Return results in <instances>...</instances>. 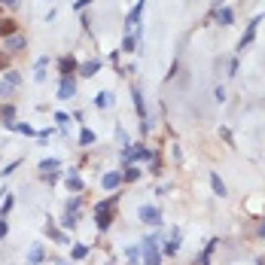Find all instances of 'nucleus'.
I'll return each mask as SVG.
<instances>
[{"label":"nucleus","mask_w":265,"mask_h":265,"mask_svg":"<svg viewBox=\"0 0 265 265\" xmlns=\"http://www.w3.org/2000/svg\"><path fill=\"white\" fill-rule=\"evenodd\" d=\"M214 98H217V101H220V104H223V101H226V88H223V85H217V88H214Z\"/></svg>","instance_id":"c9c22d12"},{"label":"nucleus","mask_w":265,"mask_h":265,"mask_svg":"<svg viewBox=\"0 0 265 265\" xmlns=\"http://www.w3.org/2000/svg\"><path fill=\"white\" fill-rule=\"evenodd\" d=\"M128 265H140V262H137V259H131V262H128Z\"/></svg>","instance_id":"79ce46f5"},{"label":"nucleus","mask_w":265,"mask_h":265,"mask_svg":"<svg viewBox=\"0 0 265 265\" xmlns=\"http://www.w3.org/2000/svg\"><path fill=\"white\" fill-rule=\"evenodd\" d=\"M28 262L31 265H40L43 262V244H34L31 250H28Z\"/></svg>","instance_id":"4be33fe9"},{"label":"nucleus","mask_w":265,"mask_h":265,"mask_svg":"<svg viewBox=\"0 0 265 265\" xmlns=\"http://www.w3.org/2000/svg\"><path fill=\"white\" fill-rule=\"evenodd\" d=\"M58 165H61V158H55V155H52V158H43V162H40V174H52V171H58Z\"/></svg>","instance_id":"412c9836"},{"label":"nucleus","mask_w":265,"mask_h":265,"mask_svg":"<svg viewBox=\"0 0 265 265\" xmlns=\"http://www.w3.org/2000/svg\"><path fill=\"white\" fill-rule=\"evenodd\" d=\"M131 98H134V107H137V116H140V119L147 122V107H144V92H140L137 85L131 88ZM147 125H150V122H147ZM150 128H152V125H150Z\"/></svg>","instance_id":"9b49d317"},{"label":"nucleus","mask_w":265,"mask_h":265,"mask_svg":"<svg viewBox=\"0 0 265 265\" xmlns=\"http://www.w3.org/2000/svg\"><path fill=\"white\" fill-rule=\"evenodd\" d=\"M0 3H3V6H12V9H15V6H19V0H0Z\"/></svg>","instance_id":"58836bf2"},{"label":"nucleus","mask_w":265,"mask_h":265,"mask_svg":"<svg viewBox=\"0 0 265 265\" xmlns=\"http://www.w3.org/2000/svg\"><path fill=\"white\" fill-rule=\"evenodd\" d=\"M76 98V79L74 76H61L58 82V101H74Z\"/></svg>","instance_id":"423d86ee"},{"label":"nucleus","mask_w":265,"mask_h":265,"mask_svg":"<svg viewBox=\"0 0 265 265\" xmlns=\"http://www.w3.org/2000/svg\"><path fill=\"white\" fill-rule=\"evenodd\" d=\"M19 165H22V158H15V162H12V165H6L3 171H0V177H9V174H12L15 168H19Z\"/></svg>","instance_id":"473e14b6"},{"label":"nucleus","mask_w":265,"mask_h":265,"mask_svg":"<svg viewBox=\"0 0 265 265\" xmlns=\"http://www.w3.org/2000/svg\"><path fill=\"white\" fill-rule=\"evenodd\" d=\"M12 204H15V198H12V195H6V201H3V207H0V220H3V217L9 214V210H12Z\"/></svg>","instance_id":"7c9ffc66"},{"label":"nucleus","mask_w":265,"mask_h":265,"mask_svg":"<svg viewBox=\"0 0 265 265\" xmlns=\"http://www.w3.org/2000/svg\"><path fill=\"white\" fill-rule=\"evenodd\" d=\"M12 131H19V134H25V137H34V134H37V131H34V125H28V122H15Z\"/></svg>","instance_id":"a878e982"},{"label":"nucleus","mask_w":265,"mask_h":265,"mask_svg":"<svg viewBox=\"0 0 265 265\" xmlns=\"http://www.w3.org/2000/svg\"><path fill=\"white\" fill-rule=\"evenodd\" d=\"M95 144V131L92 128H82L79 131V147H92Z\"/></svg>","instance_id":"393cba45"},{"label":"nucleus","mask_w":265,"mask_h":265,"mask_svg":"<svg viewBox=\"0 0 265 265\" xmlns=\"http://www.w3.org/2000/svg\"><path fill=\"white\" fill-rule=\"evenodd\" d=\"M116 137H119V144H122V147H128V144H131V140H128V134H125V131H122V128L116 131Z\"/></svg>","instance_id":"e433bc0d"},{"label":"nucleus","mask_w":265,"mask_h":265,"mask_svg":"<svg viewBox=\"0 0 265 265\" xmlns=\"http://www.w3.org/2000/svg\"><path fill=\"white\" fill-rule=\"evenodd\" d=\"M46 67H49V55H40L37 64H34V79H37V82L46 79Z\"/></svg>","instance_id":"dca6fc26"},{"label":"nucleus","mask_w":265,"mask_h":265,"mask_svg":"<svg viewBox=\"0 0 265 265\" xmlns=\"http://www.w3.org/2000/svg\"><path fill=\"white\" fill-rule=\"evenodd\" d=\"M55 265H70V262H55Z\"/></svg>","instance_id":"37998d69"},{"label":"nucleus","mask_w":265,"mask_h":265,"mask_svg":"<svg viewBox=\"0 0 265 265\" xmlns=\"http://www.w3.org/2000/svg\"><path fill=\"white\" fill-rule=\"evenodd\" d=\"M217 241L220 238H207V247H204L201 256H198V265H210V256H214V250H217Z\"/></svg>","instance_id":"4468645a"},{"label":"nucleus","mask_w":265,"mask_h":265,"mask_svg":"<svg viewBox=\"0 0 265 265\" xmlns=\"http://www.w3.org/2000/svg\"><path fill=\"white\" fill-rule=\"evenodd\" d=\"M3 82H6L9 88H15V85L22 82V74H19V70H12V67H9V70H3Z\"/></svg>","instance_id":"5701e85b"},{"label":"nucleus","mask_w":265,"mask_h":265,"mask_svg":"<svg viewBox=\"0 0 265 265\" xmlns=\"http://www.w3.org/2000/svg\"><path fill=\"white\" fill-rule=\"evenodd\" d=\"M210 186H214V192H217L220 198L228 195V192H226V183H223V177H220V174H210Z\"/></svg>","instance_id":"aec40b11"},{"label":"nucleus","mask_w":265,"mask_h":265,"mask_svg":"<svg viewBox=\"0 0 265 265\" xmlns=\"http://www.w3.org/2000/svg\"><path fill=\"white\" fill-rule=\"evenodd\" d=\"M70 256H74V259H85L88 256V247L85 244H74V247H70Z\"/></svg>","instance_id":"bb28decb"},{"label":"nucleus","mask_w":265,"mask_h":265,"mask_svg":"<svg viewBox=\"0 0 265 265\" xmlns=\"http://www.w3.org/2000/svg\"><path fill=\"white\" fill-rule=\"evenodd\" d=\"M61 226H64V228H76V214H64Z\"/></svg>","instance_id":"2f4dec72"},{"label":"nucleus","mask_w":265,"mask_h":265,"mask_svg":"<svg viewBox=\"0 0 265 265\" xmlns=\"http://www.w3.org/2000/svg\"><path fill=\"white\" fill-rule=\"evenodd\" d=\"M79 204H82V195H74V198L67 201V214H76V210H79Z\"/></svg>","instance_id":"c756f323"},{"label":"nucleus","mask_w":265,"mask_h":265,"mask_svg":"<svg viewBox=\"0 0 265 265\" xmlns=\"http://www.w3.org/2000/svg\"><path fill=\"white\" fill-rule=\"evenodd\" d=\"M12 34H19V22L15 19H0V37H12Z\"/></svg>","instance_id":"ddd939ff"},{"label":"nucleus","mask_w":265,"mask_h":265,"mask_svg":"<svg viewBox=\"0 0 265 265\" xmlns=\"http://www.w3.org/2000/svg\"><path fill=\"white\" fill-rule=\"evenodd\" d=\"M46 235H49L52 241H55V244H70V241H67V235L61 232V228H55V226H52V220L46 223Z\"/></svg>","instance_id":"a211bd4d"},{"label":"nucleus","mask_w":265,"mask_h":265,"mask_svg":"<svg viewBox=\"0 0 265 265\" xmlns=\"http://www.w3.org/2000/svg\"><path fill=\"white\" fill-rule=\"evenodd\" d=\"M158 241H162V235L152 232L147 235L144 241H140V265H162V250H158Z\"/></svg>","instance_id":"f257e3e1"},{"label":"nucleus","mask_w":265,"mask_h":265,"mask_svg":"<svg viewBox=\"0 0 265 265\" xmlns=\"http://www.w3.org/2000/svg\"><path fill=\"white\" fill-rule=\"evenodd\" d=\"M137 177H140V168H134V165H128V171H125V174H122V180H125V183H134V180H137Z\"/></svg>","instance_id":"cd10ccee"},{"label":"nucleus","mask_w":265,"mask_h":265,"mask_svg":"<svg viewBox=\"0 0 265 265\" xmlns=\"http://www.w3.org/2000/svg\"><path fill=\"white\" fill-rule=\"evenodd\" d=\"M158 250H162V256H177V250H180V228H171L168 241L158 247Z\"/></svg>","instance_id":"0eeeda50"},{"label":"nucleus","mask_w":265,"mask_h":265,"mask_svg":"<svg viewBox=\"0 0 265 265\" xmlns=\"http://www.w3.org/2000/svg\"><path fill=\"white\" fill-rule=\"evenodd\" d=\"M58 70H61V76H74L76 70H79V61H76L74 55H64V58L58 61Z\"/></svg>","instance_id":"6e6552de"},{"label":"nucleus","mask_w":265,"mask_h":265,"mask_svg":"<svg viewBox=\"0 0 265 265\" xmlns=\"http://www.w3.org/2000/svg\"><path fill=\"white\" fill-rule=\"evenodd\" d=\"M92 104H95V107H98V110H107V107H110V104H113V95H110V92H98Z\"/></svg>","instance_id":"6ab92c4d"},{"label":"nucleus","mask_w":265,"mask_h":265,"mask_svg":"<svg viewBox=\"0 0 265 265\" xmlns=\"http://www.w3.org/2000/svg\"><path fill=\"white\" fill-rule=\"evenodd\" d=\"M137 217H140V223H147V226H162V210H158L155 204H140Z\"/></svg>","instance_id":"39448f33"},{"label":"nucleus","mask_w":265,"mask_h":265,"mask_svg":"<svg viewBox=\"0 0 265 265\" xmlns=\"http://www.w3.org/2000/svg\"><path fill=\"white\" fill-rule=\"evenodd\" d=\"M113 207H116V198L98 201V207H95V226H98V232H107V228L113 226Z\"/></svg>","instance_id":"f03ea898"},{"label":"nucleus","mask_w":265,"mask_h":265,"mask_svg":"<svg viewBox=\"0 0 265 265\" xmlns=\"http://www.w3.org/2000/svg\"><path fill=\"white\" fill-rule=\"evenodd\" d=\"M6 232H9V226H6V220H0V238H6Z\"/></svg>","instance_id":"4c0bfd02"},{"label":"nucleus","mask_w":265,"mask_h":265,"mask_svg":"<svg viewBox=\"0 0 265 265\" xmlns=\"http://www.w3.org/2000/svg\"><path fill=\"white\" fill-rule=\"evenodd\" d=\"M25 265H31V262H25Z\"/></svg>","instance_id":"a18cd8bd"},{"label":"nucleus","mask_w":265,"mask_h":265,"mask_svg":"<svg viewBox=\"0 0 265 265\" xmlns=\"http://www.w3.org/2000/svg\"><path fill=\"white\" fill-rule=\"evenodd\" d=\"M52 119H55V125H58L61 131H67V122H70V116H67V113H61V110H58V113L52 116Z\"/></svg>","instance_id":"c85d7f7f"},{"label":"nucleus","mask_w":265,"mask_h":265,"mask_svg":"<svg viewBox=\"0 0 265 265\" xmlns=\"http://www.w3.org/2000/svg\"><path fill=\"white\" fill-rule=\"evenodd\" d=\"M144 6H147V0H137V3L131 6V12L125 15V34H140V19H144Z\"/></svg>","instance_id":"7ed1b4c3"},{"label":"nucleus","mask_w":265,"mask_h":265,"mask_svg":"<svg viewBox=\"0 0 265 265\" xmlns=\"http://www.w3.org/2000/svg\"><path fill=\"white\" fill-rule=\"evenodd\" d=\"M92 3H95V0H74V9H76V12H82L85 6H92Z\"/></svg>","instance_id":"f704fd0d"},{"label":"nucleus","mask_w":265,"mask_h":265,"mask_svg":"<svg viewBox=\"0 0 265 265\" xmlns=\"http://www.w3.org/2000/svg\"><path fill=\"white\" fill-rule=\"evenodd\" d=\"M28 46V40L22 37V34H12V37H6V52H22Z\"/></svg>","instance_id":"2eb2a0df"},{"label":"nucleus","mask_w":265,"mask_h":265,"mask_svg":"<svg viewBox=\"0 0 265 265\" xmlns=\"http://www.w3.org/2000/svg\"><path fill=\"white\" fill-rule=\"evenodd\" d=\"M9 70V52H0V74Z\"/></svg>","instance_id":"72a5a7b5"},{"label":"nucleus","mask_w":265,"mask_h":265,"mask_svg":"<svg viewBox=\"0 0 265 265\" xmlns=\"http://www.w3.org/2000/svg\"><path fill=\"white\" fill-rule=\"evenodd\" d=\"M64 183H67V189H70V192H82V189H85V183H82V177L76 174V168H70V171H67Z\"/></svg>","instance_id":"1a4fd4ad"},{"label":"nucleus","mask_w":265,"mask_h":265,"mask_svg":"<svg viewBox=\"0 0 265 265\" xmlns=\"http://www.w3.org/2000/svg\"><path fill=\"white\" fill-rule=\"evenodd\" d=\"M137 37L140 34H125V37H122V52H134L137 49Z\"/></svg>","instance_id":"b1692460"},{"label":"nucleus","mask_w":265,"mask_h":265,"mask_svg":"<svg viewBox=\"0 0 265 265\" xmlns=\"http://www.w3.org/2000/svg\"><path fill=\"white\" fill-rule=\"evenodd\" d=\"M259 22H262V15H253L250 22H247V31L241 34V40H238V52H244L247 46H250L256 40V31H259Z\"/></svg>","instance_id":"20e7f679"},{"label":"nucleus","mask_w":265,"mask_h":265,"mask_svg":"<svg viewBox=\"0 0 265 265\" xmlns=\"http://www.w3.org/2000/svg\"><path fill=\"white\" fill-rule=\"evenodd\" d=\"M256 265H265V262H262V259H259V262H256Z\"/></svg>","instance_id":"c03bdc74"},{"label":"nucleus","mask_w":265,"mask_h":265,"mask_svg":"<svg viewBox=\"0 0 265 265\" xmlns=\"http://www.w3.org/2000/svg\"><path fill=\"white\" fill-rule=\"evenodd\" d=\"M214 19H217V25H223V28H228L235 22V12L228 9V6H220V9H214Z\"/></svg>","instance_id":"9d476101"},{"label":"nucleus","mask_w":265,"mask_h":265,"mask_svg":"<svg viewBox=\"0 0 265 265\" xmlns=\"http://www.w3.org/2000/svg\"><path fill=\"white\" fill-rule=\"evenodd\" d=\"M98 70H101V61H98V58H92V61L79 64V76H85V79H88V76H95Z\"/></svg>","instance_id":"f3484780"},{"label":"nucleus","mask_w":265,"mask_h":265,"mask_svg":"<svg viewBox=\"0 0 265 265\" xmlns=\"http://www.w3.org/2000/svg\"><path fill=\"white\" fill-rule=\"evenodd\" d=\"M119 183H122V171H110V174H104V180H101V186L107 192H113Z\"/></svg>","instance_id":"f8f14e48"},{"label":"nucleus","mask_w":265,"mask_h":265,"mask_svg":"<svg viewBox=\"0 0 265 265\" xmlns=\"http://www.w3.org/2000/svg\"><path fill=\"white\" fill-rule=\"evenodd\" d=\"M256 235H259V238H265V220L259 223V228H256Z\"/></svg>","instance_id":"ea45409f"},{"label":"nucleus","mask_w":265,"mask_h":265,"mask_svg":"<svg viewBox=\"0 0 265 265\" xmlns=\"http://www.w3.org/2000/svg\"><path fill=\"white\" fill-rule=\"evenodd\" d=\"M220 6H226V0H214V9H220Z\"/></svg>","instance_id":"a19ab883"}]
</instances>
